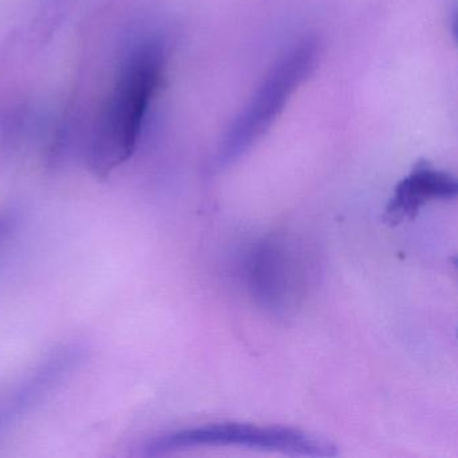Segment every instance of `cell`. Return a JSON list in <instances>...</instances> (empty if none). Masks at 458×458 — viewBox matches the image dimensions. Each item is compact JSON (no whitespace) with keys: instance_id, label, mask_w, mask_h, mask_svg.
I'll return each mask as SVG.
<instances>
[{"instance_id":"obj_1","label":"cell","mask_w":458,"mask_h":458,"mask_svg":"<svg viewBox=\"0 0 458 458\" xmlns=\"http://www.w3.org/2000/svg\"><path fill=\"white\" fill-rule=\"evenodd\" d=\"M165 63V47L152 38L133 47L120 66L93 140L92 165L101 175L130 159L135 151L147 112L162 82Z\"/></svg>"},{"instance_id":"obj_2","label":"cell","mask_w":458,"mask_h":458,"mask_svg":"<svg viewBox=\"0 0 458 458\" xmlns=\"http://www.w3.org/2000/svg\"><path fill=\"white\" fill-rule=\"evenodd\" d=\"M318 58V42L313 39L297 42L281 55L227 130L216 154L219 167L237 162L253 148L280 116L297 88L310 76Z\"/></svg>"},{"instance_id":"obj_3","label":"cell","mask_w":458,"mask_h":458,"mask_svg":"<svg viewBox=\"0 0 458 458\" xmlns=\"http://www.w3.org/2000/svg\"><path fill=\"white\" fill-rule=\"evenodd\" d=\"M206 446H240L305 457H334L336 446L300 428L222 422L184 428L157 437L146 445L148 455Z\"/></svg>"},{"instance_id":"obj_4","label":"cell","mask_w":458,"mask_h":458,"mask_svg":"<svg viewBox=\"0 0 458 458\" xmlns=\"http://www.w3.org/2000/svg\"><path fill=\"white\" fill-rule=\"evenodd\" d=\"M85 351L81 344H65L57 348L17 385L0 394V436L33 411L52 391L68 379L84 360Z\"/></svg>"},{"instance_id":"obj_5","label":"cell","mask_w":458,"mask_h":458,"mask_svg":"<svg viewBox=\"0 0 458 458\" xmlns=\"http://www.w3.org/2000/svg\"><path fill=\"white\" fill-rule=\"evenodd\" d=\"M457 194L454 176L428 162L417 163L409 175L396 184L393 197L386 206L383 221L390 226L412 221L423 206L434 200L454 199Z\"/></svg>"},{"instance_id":"obj_6","label":"cell","mask_w":458,"mask_h":458,"mask_svg":"<svg viewBox=\"0 0 458 458\" xmlns=\"http://www.w3.org/2000/svg\"><path fill=\"white\" fill-rule=\"evenodd\" d=\"M281 242L265 241L250 253L248 277L253 293L270 310H286L293 297V261Z\"/></svg>"},{"instance_id":"obj_7","label":"cell","mask_w":458,"mask_h":458,"mask_svg":"<svg viewBox=\"0 0 458 458\" xmlns=\"http://www.w3.org/2000/svg\"><path fill=\"white\" fill-rule=\"evenodd\" d=\"M17 225V216L14 213H0V245L9 238Z\"/></svg>"}]
</instances>
